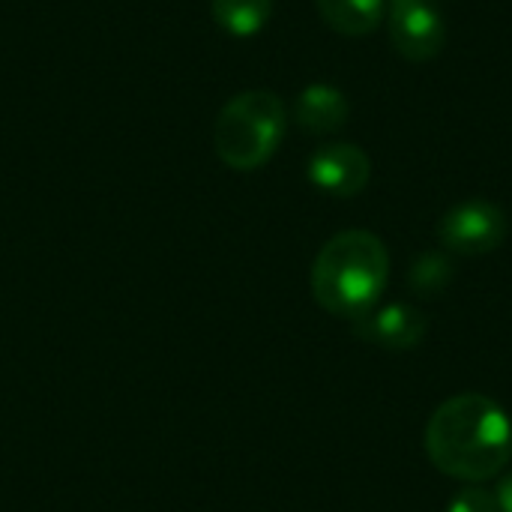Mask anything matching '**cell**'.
<instances>
[{
	"label": "cell",
	"mask_w": 512,
	"mask_h": 512,
	"mask_svg": "<svg viewBox=\"0 0 512 512\" xmlns=\"http://www.w3.org/2000/svg\"><path fill=\"white\" fill-rule=\"evenodd\" d=\"M426 453L441 474L462 483H486L510 465V417L489 396L459 393L429 417Z\"/></svg>",
	"instance_id": "6da1fadb"
},
{
	"label": "cell",
	"mask_w": 512,
	"mask_h": 512,
	"mask_svg": "<svg viewBox=\"0 0 512 512\" xmlns=\"http://www.w3.org/2000/svg\"><path fill=\"white\" fill-rule=\"evenodd\" d=\"M390 282V252L372 231L351 228L330 237L312 264V297L330 315L357 321L375 309Z\"/></svg>",
	"instance_id": "7a4b0ae2"
},
{
	"label": "cell",
	"mask_w": 512,
	"mask_h": 512,
	"mask_svg": "<svg viewBox=\"0 0 512 512\" xmlns=\"http://www.w3.org/2000/svg\"><path fill=\"white\" fill-rule=\"evenodd\" d=\"M288 111L273 90H243L213 123V150L234 171H255L273 159L285 138Z\"/></svg>",
	"instance_id": "3957f363"
},
{
	"label": "cell",
	"mask_w": 512,
	"mask_h": 512,
	"mask_svg": "<svg viewBox=\"0 0 512 512\" xmlns=\"http://www.w3.org/2000/svg\"><path fill=\"white\" fill-rule=\"evenodd\" d=\"M507 213L486 201V198H471L453 204L441 219H438V240L444 252L450 255H489L507 240Z\"/></svg>",
	"instance_id": "277c9868"
},
{
	"label": "cell",
	"mask_w": 512,
	"mask_h": 512,
	"mask_svg": "<svg viewBox=\"0 0 512 512\" xmlns=\"http://www.w3.org/2000/svg\"><path fill=\"white\" fill-rule=\"evenodd\" d=\"M384 21L396 54L408 63H429L444 51L447 21L438 0H390Z\"/></svg>",
	"instance_id": "5b68a950"
},
{
	"label": "cell",
	"mask_w": 512,
	"mask_h": 512,
	"mask_svg": "<svg viewBox=\"0 0 512 512\" xmlns=\"http://www.w3.org/2000/svg\"><path fill=\"white\" fill-rule=\"evenodd\" d=\"M312 186L333 198H354L372 180V159L363 147L351 141H330L321 144L306 168Z\"/></svg>",
	"instance_id": "8992f818"
},
{
	"label": "cell",
	"mask_w": 512,
	"mask_h": 512,
	"mask_svg": "<svg viewBox=\"0 0 512 512\" xmlns=\"http://www.w3.org/2000/svg\"><path fill=\"white\" fill-rule=\"evenodd\" d=\"M354 333L387 351H411L426 336V315L411 303H387L360 315L354 321Z\"/></svg>",
	"instance_id": "52a82bcc"
},
{
	"label": "cell",
	"mask_w": 512,
	"mask_h": 512,
	"mask_svg": "<svg viewBox=\"0 0 512 512\" xmlns=\"http://www.w3.org/2000/svg\"><path fill=\"white\" fill-rule=\"evenodd\" d=\"M351 117V102L336 84H309L294 102V120L309 135H333Z\"/></svg>",
	"instance_id": "ba28073f"
},
{
	"label": "cell",
	"mask_w": 512,
	"mask_h": 512,
	"mask_svg": "<svg viewBox=\"0 0 512 512\" xmlns=\"http://www.w3.org/2000/svg\"><path fill=\"white\" fill-rule=\"evenodd\" d=\"M324 24L342 36H369L384 24L387 0H315Z\"/></svg>",
	"instance_id": "9c48e42d"
},
{
	"label": "cell",
	"mask_w": 512,
	"mask_h": 512,
	"mask_svg": "<svg viewBox=\"0 0 512 512\" xmlns=\"http://www.w3.org/2000/svg\"><path fill=\"white\" fill-rule=\"evenodd\" d=\"M213 21L231 36H255L273 15V0H210Z\"/></svg>",
	"instance_id": "30bf717a"
},
{
	"label": "cell",
	"mask_w": 512,
	"mask_h": 512,
	"mask_svg": "<svg viewBox=\"0 0 512 512\" xmlns=\"http://www.w3.org/2000/svg\"><path fill=\"white\" fill-rule=\"evenodd\" d=\"M453 261L447 252H423L414 258L411 270H408V285L414 294H441L450 282H453Z\"/></svg>",
	"instance_id": "8fae6325"
},
{
	"label": "cell",
	"mask_w": 512,
	"mask_h": 512,
	"mask_svg": "<svg viewBox=\"0 0 512 512\" xmlns=\"http://www.w3.org/2000/svg\"><path fill=\"white\" fill-rule=\"evenodd\" d=\"M447 512H501L498 510V501H495V492H486L480 486H465L453 501Z\"/></svg>",
	"instance_id": "7c38bea8"
},
{
	"label": "cell",
	"mask_w": 512,
	"mask_h": 512,
	"mask_svg": "<svg viewBox=\"0 0 512 512\" xmlns=\"http://www.w3.org/2000/svg\"><path fill=\"white\" fill-rule=\"evenodd\" d=\"M495 501H498V510L512 512V474H507L498 489H495Z\"/></svg>",
	"instance_id": "4fadbf2b"
}]
</instances>
